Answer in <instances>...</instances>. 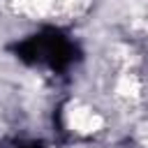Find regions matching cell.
<instances>
[{"label": "cell", "mask_w": 148, "mask_h": 148, "mask_svg": "<svg viewBox=\"0 0 148 148\" xmlns=\"http://www.w3.org/2000/svg\"><path fill=\"white\" fill-rule=\"evenodd\" d=\"M9 49L16 60L25 62L28 67H42L53 74H65L81 60V49L76 39L56 25H44L28 37L14 42Z\"/></svg>", "instance_id": "1"}]
</instances>
